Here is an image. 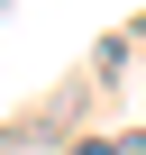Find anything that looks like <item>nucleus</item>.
I'll return each mask as SVG.
<instances>
[{"instance_id":"f257e3e1","label":"nucleus","mask_w":146,"mask_h":155,"mask_svg":"<svg viewBox=\"0 0 146 155\" xmlns=\"http://www.w3.org/2000/svg\"><path fill=\"white\" fill-rule=\"evenodd\" d=\"M110 155H146V137H110Z\"/></svg>"},{"instance_id":"f03ea898","label":"nucleus","mask_w":146,"mask_h":155,"mask_svg":"<svg viewBox=\"0 0 146 155\" xmlns=\"http://www.w3.org/2000/svg\"><path fill=\"white\" fill-rule=\"evenodd\" d=\"M73 155H110V146H73Z\"/></svg>"}]
</instances>
